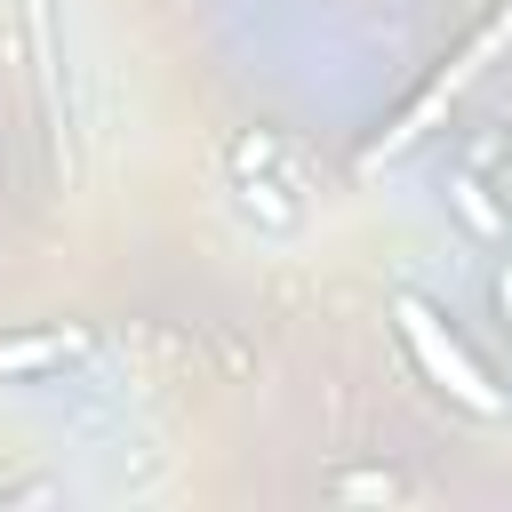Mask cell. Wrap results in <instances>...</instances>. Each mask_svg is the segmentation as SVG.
Returning <instances> with one entry per match:
<instances>
[{
	"mask_svg": "<svg viewBox=\"0 0 512 512\" xmlns=\"http://www.w3.org/2000/svg\"><path fill=\"white\" fill-rule=\"evenodd\" d=\"M392 320H400L408 360H416V368H424V376H432L456 408H472V416H504V408H512V392H504V384H496V376L464 352V336H456V328H448L424 296H392Z\"/></svg>",
	"mask_w": 512,
	"mask_h": 512,
	"instance_id": "obj_1",
	"label": "cell"
},
{
	"mask_svg": "<svg viewBox=\"0 0 512 512\" xmlns=\"http://www.w3.org/2000/svg\"><path fill=\"white\" fill-rule=\"evenodd\" d=\"M232 208H240V224H256L264 240H296V232H304V200H296V184L280 176V144H272V136H240V144H232Z\"/></svg>",
	"mask_w": 512,
	"mask_h": 512,
	"instance_id": "obj_2",
	"label": "cell"
},
{
	"mask_svg": "<svg viewBox=\"0 0 512 512\" xmlns=\"http://www.w3.org/2000/svg\"><path fill=\"white\" fill-rule=\"evenodd\" d=\"M24 16V48H32V80H40V112L56 136V160L72 168V64H64V16L56 0H16Z\"/></svg>",
	"mask_w": 512,
	"mask_h": 512,
	"instance_id": "obj_3",
	"label": "cell"
},
{
	"mask_svg": "<svg viewBox=\"0 0 512 512\" xmlns=\"http://www.w3.org/2000/svg\"><path fill=\"white\" fill-rule=\"evenodd\" d=\"M88 360V328H32V336H0V384H32Z\"/></svg>",
	"mask_w": 512,
	"mask_h": 512,
	"instance_id": "obj_4",
	"label": "cell"
},
{
	"mask_svg": "<svg viewBox=\"0 0 512 512\" xmlns=\"http://www.w3.org/2000/svg\"><path fill=\"white\" fill-rule=\"evenodd\" d=\"M448 208L464 216V232H480V240H512V216L488 200V184H480L472 168H456V176H448Z\"/></svg>",
	"mask_w": 512,
	"mask_h": 512,
	"instance_id": "obj_5",
	"label": "cell"
},
{
	"mask_svg": "<svg viewBox=\"0 0 512 512\" xmlns=\"http://www.w3.org/2000/svg\"><path fill=\"white\" fill-rule=\"evenodd\" d=\"M336 488H344V496H400V480H392V472H344Z\"/></svg>",
	"mask_w": 512,
	"mask_h": 512,
	"instance_id": "obj_6",
	"label": "cell"
},
{
	"mask_svg": "<svg viewBox=\"0 0 512 512\" xmlns=\"http://www.w3.org/2000/svg\"><path fill=\"white\" fill-rule=\"evenodd\" d=\"M488 304H496V320H504V336H512V256L496 264V280H488Z\"/></svg>",
	"mask_w": 512,
	"mask_h": 512,
	"instance_id": "obj_7",
	"label": "cell"
}]
</instances>
